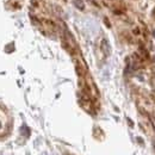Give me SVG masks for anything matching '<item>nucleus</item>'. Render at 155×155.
<instances>
[{
	"label": "nucleus",
	"mask_w": 155,
	"mask_h": 155,
	"mask_svg": "<svg viewBox=\"0 0 155 155\" xmlns=\"http://www.w3.org/2000/svg\"><path fill=\"white\" fill-rule=\"evenodd\" d=\"M5 127H6V117L4 115V112L0 110V135L4 134Z\"/></svg>",
	"instance_id": "nucleus-1"
},
{
	"label": "nucleus",
	"mask_w": 155,
	"mask_h": 155,
	"mask_svg": "<svg viewBox=\"0 0 155 155\" xmlns=\"http://www.w3.org/2000/svg\"><path fill=\"white\" fill-rule=\"evenodd\" d=\"M153 35H154V37H155V31H154V34H153Z\"/></svg>",
	"instance_id": "nucleus-2"
}]
</instances>
